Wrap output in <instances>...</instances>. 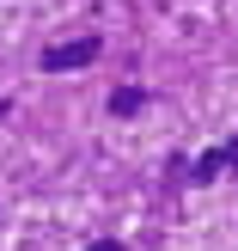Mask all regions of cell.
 <instances>
[{"mask_svg":"<svg viewBox=\"0 0 238 251\" xmlns=\"http://www.w3.org/2000/svg\"><path fill=\"white\" fill-rule=\"evenodd\" d=\"M86 251H129V245H122V239H110V233H104V239H92Z\"/></svg>","mask_w":238,"mask_h":251,"instance_id":"277c9868","label":"cell"},{"mask_svg":"<svg viewBox=\"0 0 238 251\" xmlns=\"http://www.w3.org/2000/svg\"><path fill=\"white\" fill-rule=\"evenodd\" d=\"M147 104H153V86H110V117H116V123H129V117H141V110Z\"/></svg>","mask_w":238,"mask_h":251,"instance_id":"7a4b0ae2","label":"cell"},{"mask_svg":"<svg viewBox=\"0 0 238 251\" xmlns=\"http://www.w3.org/2000/svg\"><path fill=\"white\" fill-rule=\"evenodd\" d=\"M220 147H226V178L238 184V129H232V135H226V141H220Z\"/></svg>","mask_w":238,"mask_h":251,"instance_id":"3957f363","label":"cell"},{"mask_svg":"<svg viewBox=\"0 0 238 251\" xmlns=\"http://www.w3.org/2000/svg\"><path fill=\"white\" fill-rule=\"evenodd\" d=\"M98 55H104V37L80 31V37H61V43H43L37 49V68L43 74H73V68H92Z\"/></svg>","mask_w":238,"mask_h":251,"instance_id":"6da1fadb","label":"cell"}]
</instances>
